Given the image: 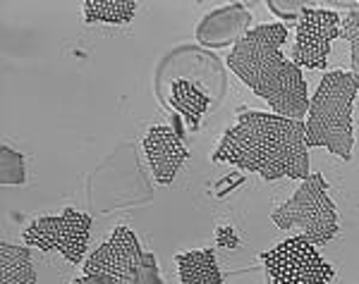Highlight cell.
Returning a JSON list of instances; mask_svg holds the SVG:
<instances>
[{
    "instance_id": "8992f818",
    "label": "cell",
    "mask_w": 359,
    "mask_h": 284,
    "mask_svg": "<svg viewBox=\"0 0 359 284\" xmlns=\"http://www.w3.org/2000/svg\"><path fill=\"white\" fill-rule=\"evenodd\" d=\"M91 234V215L65 208L62 215L39 218L22 232L27 246L39 251H60L72 265L84 260Z\"/></svg>"
},
{
    "instance_id": "6da1fadb",
    "label": "cell",
    "mask_w": 359,
    "mask_h": 284,
    "mask_svg": "<svg viewBox=\"0 0 359 284\" xmlns=\"http://www.w3.org/2000/svg\"><path fill=\"white\" fill-rule=\"evenodd\" d=\"M213 160L257 172L266 182L283 177L306 179L309 177L306 127L302 120L247 110L237 118V125L223 134Z\"/></svg>"
},
{
    "instance_id": "9a60e30c",
    "label": "cell",
    "mask_w": 359,
    "mask_h": 284,
    "mask_svg": "<svg viewBox=\"0 0 359 284\" xmlns=\"http://www.w3.org/2000/svg\"><path fill=\"white\" fill-rule=\"evenodd\" d=\"M340 38L350 41L352 48V74L359 79V13H347L340 22Z\"/></svg>"
},
{
    "instance_id": "7c38bea8",
    "label": "cell",
    "mask_w": 359,
    "mask_h": 284,
    "mask_svg": "<svg viewBox=\"0 0 359 284\" xmlns=\"http://www.w3.org/2000/svg\"><path fill=\"white\" fill-rule=\"evenodd\" d=\"M0 282L3 284H36L32 265V246H13L0 241Z\"/></svg>"
},
{
    "instance_id": "30bf717a",
    "label": "cell",
    "mask_w": 359,
    "mask_h": 284,
    "mask_svg": "<svg viewBox=\"0 0 359 284\" xmlns=\"http://www.w3.org/2000/svg\"><path fill=\"white\" fill-rule=\"evenodd\" d=\"M249 22L252 15L242 5H228L216 13H211L196 29V38L199 43L211 45V48H221L225 43H233L247 36Z\"/></svg>"
},
{
    "instance_id": "5b68a950",
    "label": "cell",
    "mask_w": 359,
    "mask_h": 284,
    "mask_svg": "<svg viewBox=\"0 0 359 284\" xmlns=\"http://www.w3.org/2000/svg\"><path fill=\"white\" fill-rule=\"evenodd\" d=\"M269 272V284H328L333 280V265H328L304 234L276 243L262 253Z\"/></svg>"
},
{
    "instance_id": "e0dca14e",
    "label": "cell",
    "mask_w": 359,
    "mask_h": 284,
    "mask_svg": "<svg viewBox=\"0 0 359 284\" xmlns=\"http://www.w3.org/2000/svg\"><path fill=\"white\" fill-rule=\"evenodd\" d=\"M139 284H161L158 265H156V256H154V253H144V263H142V275H139Z\"/></svg>"
},
{
    "instance_id": "8fae6325",
    "label": "cell",
    "mask_w": 359,
    "mask_h": 284,
    "mask_svg": "<svg viewBox=\"0 0 359 284\" xmlns=\"http://www.w3.org/2000/svg\"><path fill=\"white\" fill-rule=\"evenodd\" d=\"M175 263L180 272V284H225L221 268L216 263V253L211 248L180 253Z\"/></svg>"
},
{
    "instance_id": "ba28073f",
    "label": "cell",
    "mask_w": 359,
    "mask_h": 284,
    "mask_svg": "<svg viewBox=\"0 0 359 284\" xmlns=\"http://www.w3.org/2000/svg\"><path fill=\"white\" fill-rule=\"evenodd\" d=\"M340 15L333 10L304 8L297 22V41L292 48V62L304 69H326L331 43L340 38Z\"/></svg>"
},
{
    "instance_id": "277c9868",
    "label": "cell",
    "mask_w": 359,
    "mask_h": 284,
    "mask_svg": "<svg viewBox=\"0 0 359 284\" xmlns=\"http://www.w3.org/2000/svg\"><path fill=\"white\" fill-rule=\"evenodd\" d=\"M326 189L328 184L321 175H309L302 179V187L294 191L292 199L273 211L276 227H302L304 236L314 246H326L340 232L338 211Z\"/></svg>"
},
{
    "instance_id": "d6986e66",
    "label": "cell",
    "mask_w": 359,
    "mask_h": 284,
    "mask_svg": "<svg viewBox=\"0 0 359 284\" xmlns=\"http://www.w3.org/2000/svg\"><path fill=\"white\" fill-rule=\"evenodd\" d=\"M72 284H113V282H108L106 277H96V275H84V277H79V280H72Z\"/></svg>"
},
{
    "instance_id": "9c48e42d",
    "label": "cell",
    "mask_w": 359,
    "mask_h": 284,
    "mask_svg": "<svg viewBox=\"0 0 359 284\" xmlns=\"http://www.w3.org/2000/svg\"><path fill=\"white\" fill-rule=\"evenodd\" d=\"M144 153L151 165V172L161 187H170L177 170L187 160L189 150L184 146L180 132L168 125H156L144 136Z\"/></svg>"
},
{
    "instance_id": "4fadbf2b",
    "label": "cell",
    "mask_w": 359,
    "mask_h": 284,
    "mask_svg": "<svg viewBox=\"0 0 359 284\" xmlns=\"http://www.w3.org/2000/svg\"><path fill=\"white\" fill-rule=\"evenodd\" d=\"M135 13V0H86L84 3V22L89 24H127Z\"/></svg>"
},
{
    "instance_id": "ac0fdd59",
    "label": "cell",
    "mask_w": 359,
    "mask_h": 284,
    "mask_svg": "<svg viewBox=\"0 0 359 284\" xmlns=\"http://www.w3.org/2000/svg\"><path fill=\"white\" fill-rule=\"evenodd\" d=\"M269 8L273 10V13L280 15V17L294 20V17H299V13L304 10V5H299V3H285V5H280V3H269Z\"/></svg>"
},
{
    "instance_id": "3957f363",
    "label": "cell",
    "mask_w": 359,
    "mask_h": 284,
    "mask_svg": "<svg viewBox=\"0 0 359 284\" xmlns=\"http://www.w3.org/2000/svg\"><path fill=\"white\" fill-rule=\"evenodd\" d=\"M359 94V79L340 69L321 77L306 110V146L326 148L340 160L352 158L355 129H352V103Z\"/></svg>"
},
{
    "instance_id": "5bb4252c",
    "label": "cell",
    "mask_w": 359,
    "mask_h": 284,
    "mask_svg": "<svg viewBox=\"0 0 359 284\" xmlns=\"http://www.w3.org/2000/svg\"><path fill=\"white\" fill-rule=\"evenodd\" d=\"M172 106H175L180 113L189 115V120L196 125V120L206 113V106H208V98L204 91L199 89L196 84L187 79H175L172 81V96H170Z\"/></svg>"
},
{
    "instance_id": "2e32d148",
    "label": "cell",
    "mask_w": 359,
    "mask_h": 284,
    "mask_svg": "<svg viewBox=\"0 0 359 284\" xmlns=\"http://www.w3.org/2000/svg\"><path fill=\"white\" fill-rule=\"evenodd\" d=\"M3 184H25V158L17 150L3 146Z\"/></svg>"
},
{
    "instance_id": "52a82bcc",
    "label": "cell",
    "mask_w": 359,
    "mask_h": 284,
    "mask_svg": "<svg viewBox=\"0 0 359 284\" xmlns=\"http://www.w3.org/2000/svg\"><path fill=\"white\" fill-rule=\"evenodd\" d=\"M144 251L135 232L125 225L113 229L111 239L103 241L84 263V275L106 277L113 284H139Z\"/></svg>"
},
{
    "instance_id": "7a4b0ae2",
    "label": "cell",
    "mask_w": 359,
    "mask_h": 284,
    "mask_svg": "<svg viewBox=\"0 0 359 284\" xmlns=\"http://www.w3.org/2000/svg\"><path fill=\"white\" fill-rule=\"evenodd\" d=\"M287 29L283 24H262L249 29L228 55V67L245 86L264 98L276 115L302 120L309 110V89L302 67L283 55Z\"/></svg>"
}]
</instances>
